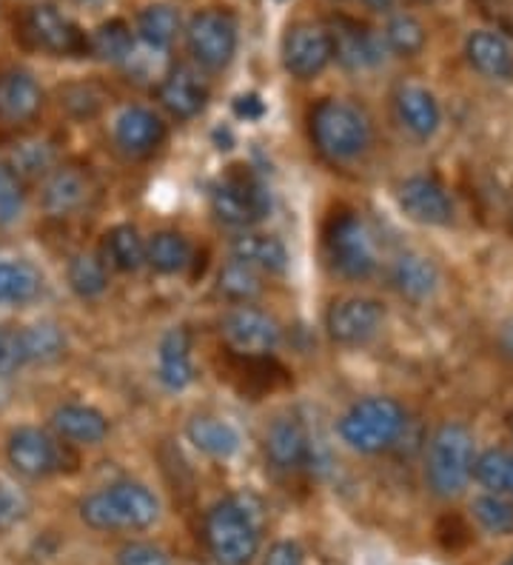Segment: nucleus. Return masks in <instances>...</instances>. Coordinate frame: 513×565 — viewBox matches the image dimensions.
<instances>
[{
	"instance_id": "nucleus-1",
	"label": "nucleus",
	"mask_w": 513,
	"mask_h": 565,
	"mask_svg": "<svg viewBox=\"0 0 513 565\" xmlns=\"http://www.w3.org/2000/svg\"><path fill=\"white\" fill-rule=\"evenodd\" d=\"M205 548L217 565H248L263 543L260 505L248 494H228L205 511Z\"/></svg>"
},
{
	"instance_id": "nucleus-2",
	"label": "nucleus",
	"mask_w": 513,
	"mask_h": 565,
	"mask_svg": "<svg viewBox=\"0 0 513 565\" xmlns=\"http://www.w3.org/2000/svg\"><path fill=\"white\" fill-rule=\"evenodd\" d=\"M77 511L95 531H146L160 520V500L149 486L120 480L83 497Z\"/></svg>"
},
{
	"instance_id": "nucleus-3",
	"label": "nucleus",
	"mask_w": 513,
	"mask_h": 565,
	"mask_svg": "<svg viewBox=\"0 0 513 565\" xmlns=\"http://www.w3.org/2000/svg\"><path fill=\"white\" fill-rule=\"evenodd\" d=\"M311 140L331 163H349L371 146V120L363 109L342 97H325L311 109Z\"/></svg>"
},
{
	"instance_id": "nucleus-4",
	"label": "nucleus",
	"mask_w": 513,
	"mask_h": 565,
	"mask_svg": "<svg viewBox=\"0 0 513 565\" xmlns=\"http://www.w3.org/2000/svg\"><path fill=\"white\" fill-rule=\"evenodd\" d=\"M477 462V440L462 423H445L434 431L425 455V483L431 494L451 500L468 489Z\"/></svg>"
},
{
	"instance_id": "nucleus-5",
	"label": "nucleus",
	"mask_w": 513,
	"mask_h": 565,
	"mask_svg": "<svg viewBox=\"0 0 513 565\" xmlns=\"http://www.w3.org/2000/svg\"><path fill=\"white\" fill-rule=\"evenodd\" d=\"M408 414L391 397H363L351 403L349 412L336 423L340 440L356 455H380L388 451L403 437Z\"/></svg>"
},
{
	"instance_id": "nucleus-6",
	"label": "nucleus",
	"mask_w": 513,
	"mask_h": 565,
	"mask_svg": "<svg viewBox=\"0 0 513 565\" xmlns=\"http://www.w3.org/2000/svg\"><path fill=\"white\" fill-rule=\"evenodd\" d=\"M209 206H212L217 223L246 232L271 212V198H268L266 186H263L257 174L243 169V166H234L232 172L223 174L212 186Z\"/></svg>"
},
{
	"instance_id": "nucleus-7",
	"label": "nucleus",
	"mask_w": 513,
	"mask_h": 565,
	"mask_svg": "<svg viewBox=\"0 0 513 565\" xmlns=\"http://www.w3.org/2000/svg\"><path fill=\"white\" fill-rule=\"evenodd\" d=\"M325 260L334 275L345 280H368L376 271V248L363 217L334 214L325 228Z\"/></svg>"
},
{
	"instance_id": "nucleus-8",
	"label": "nucleus",
	"mask_w": 513,
	"mask_h": 565,
	"mask_svg": "<svg viewBox=\"0 0 513 565\" xmlns=\"http://www.w3.org/2000/svg\"><path fill=\"white\" fill-rule=\"evenodd\" d=\"M239 29L228 9H200L185 26V46L205 72H223L237 55Z\"/></svg>"
},
{
	"instance_id": "nucleus-9",
	"label": "nucleus",
	"mask_w": 513,
	"mask_h": 565,
	"mask_svg": "<svg viewBox=\"0 0 513 565\" xmlns=\"http://www.w3.org/2000/svg\"><path fill=\"white\" fill-rule=\"evenodd\" d=\"M331 61H334V49H331L329 26L314 21L288 26L282 38V66L288 75L297 81H314L329 70Z\"/></svg>"
},
{
	"instance_id": "nucleus-10",
	"label": "nucleus",
	"mask_w": 513,
	"mask_h": 565,
	"mask_svg": "<svg viewBox=\"0 0 513 565\" xmlns=\"http://www.w3.org/2000/svg\"><path fill=\"white\" fill-rule=\"evenodd\" d=\"M9 466L29 480H46L63 469L66 451L55 437L34 426L14 428L7 440Z\"/></svg>"
},
{
	"instance_id": "nucleus-11",
	"label": "nucleus",
	"mask_w": 513,
	"mask_h": 565,
	"mask_svg": "<svg viewBox=\"0 0 513 565\" xmlns=\"http://www.w3.org/2000/svg\"><path fill=\"white\" fill-rule=\"evenodd\" d=\"M26 35L32 43L49 55L57 57H86L89 55V35L77 26L72 18L61 9L41 3V7L29 9L26 14Z\"/></svg>"
},
{
	"instance_id": "nucleus-12",
	"label": "nucleus",
	"mask_w": 513,
	"mask_h": 565,
	"mask_svg": "<svg viewBox=\"0 0 513 565\" xmlns=\"http://www.w3.org/2000/svg\"><path fill=\"white\" fill-rule=\"evenodd\" d=\"M385 309L371 297H345L325 315V331L336 345H365L383 331Z\"/></svg>"
},
{
	"instance_id": "nucleus-13",
	"label": "nucleus",
	"mask_w": 513,
	"mask_h": 565,
	"mask_svg": "<svg viewBox=\"0 0 513 565\" xmlns=\"http://www.w3.org/2000/svg\"><path fill=\"white\" fill-rule=\"evenodd\" d=\"M223 338L234 352L260 358V354H271L282 343V329L268 311L248 303L234 306L223 318Z\"/></svg>"
},
{
	"instance_id": "nucleus-14",
	"label": "nucleus",
	"mask_w": 513,
	"mask_h": 565,
	"mask_svg": "<svg viewBox=\"0 0 513 565\" xmlns=\"http://www.w3.org/2000/svg\"><path fill=\"white\" fill-rule=\"evenodd\" d=\"M329 32L331 49H334V61L351 72L374 70V66H380V63L385 61V55H388L383 35H376L374 29L351 21V18H334Z\"/></svg>"
},
{
	"instance_id": "nucleus-15",
	"label": "nucleus",
	"mask_w": 513,
	"mask_h": 565,
	"mask_svg": "<svg viewBox=\"0 0 513 565\" xmlns=\"http://www.w3.org/2000/svg\"><path fill=\"white\" fill-rule=\"evenodd\" d=\"M397 203L408 221L419 226H448L453 221V201L451 194L445 192L442 183L425 174L403 180L397 192Z\"/></svg>"
},
{
	"instance_id": "nucleus-16",
	"label": "nucleus",
	"mask_w": 513,
	"mask_h": 565,
	"mask_svg": "<svg viewBox=\"0 0 513 565\" xmlns=\"http://www.w3.org/2000/svg\"><path fill=\"white\" fill-rule=\"evenodd\" d=\"M95 194V180L81 166H55L46 174L41 203L49 217H72L89 206Z\"/></svg>"
},
{
	"instance_id": "nucleus-17",
	"label": "nucleus",
	"mask_w": 513,
	"mask_h": 565,
	"mask_svg": "<svg viewBox=\"0 0 513 565\" xmlns=\"http://www.w3.org/2000/svg\"><path fill=\"white\" fill-rule=\"evenodd\" d=\"M209 83L192 66H171L158 83V100L171 118L192 120L209 104Z\"/></svg>"
},
{
	"instance_id": "nucleus-18",
	"label": "nucleus",
	"mask_w": 513,
	"mask_h": 565,
	"mask_svg": "<svg viewBox=\"0 0 513 565\" xmlns=\"http://www.w3.org/2000/svg\"><path fill=\"white\" fill-rule=\"evenodd\" d=\"M43 109V89L29 70L12 66L0 72V120L21 126L34 120Z\"/></svg>"
},
{
	"instance_id": "nucleus-19",
	"label": "nucleus",
	"mask_w": 513,
	"mask_h": 565,
	"mask_svg": "<svg viewBox=\"0 0 513 565\" xmlns=\"http://www.w3.org/2000/svg\"><path fill=\"white\" fill-rule=\"evenodd\" d=\"M165 140V124L158 111L129 106L115 120V143L129 158H146Z\"/></svg>"
},
{
	"instance_id": "nucleus-20",
	"label": "nucleus",
	"mask_w": 513,
	"mask_h": 565,
	"mask_svg": "<svg viewBox=\"0 0 513 565\" xmlns=\"http://www.w3.org/2000/svg\"><path fill=\"white\" fill-rule=\"evenodd\" d=\"M266 455L274 469L300 471L311 462V435L297 417H277L266 431Z\"/></svg>"
},
{
	"instance_id": "nucleus-21",
	"label": "nucleus",
	"mask_w": 513,
	"mask_h": 565,
	"mask_svg": "<svg viewBox=\"0 0 513 565\" xmlns=\"http://www.w3.org/2000/svg\"><path fill=\"white\" fill-rule=\"evenodd\" d=\"M52 428L66 446H97L109 435L106 414L86 403H63L52 414Z\"/></svg>"
},
{
	"instance_id": "nucleus-22",
	"label": "nucleus",
	"mask_w": 513,
	"mask_h": 565,
	"mask_svg": "<svg viewBox=\"0 0 513 565\" xmlns=\"http://www.w3.org/2000/svg\"><path fill=\"white\" fill-rule=\"evenodd\" d=\"M466 57L473 70L491 81H513V43L502 32L477 29L466 41Z\"/></svg>"
},
{
	"instance_id": "nucleus-23",
	"label": "nucleus",
	"mask_w": 513,
	"mask_h": 565,
	"mask_svg": "<svg viewBox=\"0 0 513 565\" xmlns=\"http://www.w3.org/2000/svg\"><path fill=\"white\" fill-rule=\"evenodd\" d=\"M158 380L169 392H183L194 383L192 334L189 329H169L160 340Z\"/></svg>"
},
{
	"instance_id": "nucleus-24",
	"label": "nucleus",
	"mask_w": 513,
	"mask_h": 565,
	"mask_svg": "<svg viewBox=\"0 0 513 565\" xmlns=\"http://www.w3.org/2000/svg\"><path fill=\"white\" fill-rule=\"evenodd\" d=\"M391 282L394 289L410 300V303H425L431 300L439 289V269L434 266L431 257L417 255V252H405L391 266Z\"/></svg>"
},
{
	"instance_id": "nucleus-25",
	"label": "nucleus",
	"mask_w": 513,
	"mask_h": 565,
	"mask_svg": "<svg viewBox=\"0 0 513 565\" xmlns=\"http://www.w3.org/2000/svg\"><path fill=\"white\" fill-rule=\"evenodd\" d=\"M394 109L405 129L419 140H428L437 135L439 124H442V111H439L437 97L423 86H403L394 97Z\"/></svg>"
},
{
	"instance_id": "nucleus-26",
	"label": "nucleus",
	"mask_w": 513,
	"mask_h": 565,
	"mask_svg": "<svg viewBox=\"0 0 513 565\" xmlns=\"http://www.w3.org/2000/svg\"><path fill=\"white\" fill-rule=\"evenodd\" d=\"M185 437H189V443L197 451L214 457V460H228V457H234L239 451V443H243L237 428L228 420H223V417H214V414H197V417H192L189 426H185Z\"/></svg>"
},
{
	"instance_id": "nucleus-27",
	"label": "nucleus",
	"mask_w": 513,
	"mask_h": 565,
	"mask_svg": "<svg viewBox=\"0 0 513 565\" xmlns=\"http://www.w3.org/2000/svg\"><path fill=\"white\" fill-rule=\"evenodd\" d=\"M232 257L252 266L254 271H268V275H282L288 269V248L280 237L263 235V232H243L234 237Z\"/></svg>"
},
{
	"instance_id": "nucleus-28",
	"label": "nucleus",
	"mask_w": 513,
	"mask_h": 565,
	"mask_svg": "<svg viewBox=\"0 0 513 565\" xmlns=\"http://www.w3.org/2000/svg\"><path fill=\"white\" fill-rule=\"evenodd\" d=\"M194 260L192 243L185 241L180 232H158L146 243V263L158 275H183Z\"/></svg>"
},
{
	"instance_id": "nucleus-29",
	"label": "nucleus",
	"mask_w": 513,
	"mask_h": 565,
	"mask_svg": "<svg viewBox=\"0 0 513 565\" xmlns=\"http://www.w3.org/2000/svg\"><path fill=\"white\" fill-rule=\"evenodd\" d=\"M43 291V275L26 260H0V306H26Z\"/></svg>"
},
{
	"instance_id": "nucleus-30",
	"label": "nucleus",
	"mask_w": 513,
	"mask_h": 565,
	"mask_svg": "<svg viewBox=\"0 0 513 565\" xmlns=\"http://www.w3.org/2000/svg\"><path fill=\"white\" fill-rule=\"evenodd\" d=\"M103 260L115 266L117 271H137L146 266V241L135 226L120 223L109 228L103 237Z\"/></svg>"
},
{
	"instance_id": "nucleus-31",
	"label": "nucleus",
	"mask_w": 513,
	"mask_h": 565,
	"mask_svg": "<svg viewBox=\"0 0 513 565\" xmlns=\"http://www.w3.org/2000/svg\"><path fill=\"white\" fill-rule=\"evenodd\" d=\"M68 286L83 300H95L103 291L109 289V263L103 260L100 255H92V252H81V255L72 257L68 263Z\"/></svg>"
},
{
	"instance_id": "nucleus-32",
	"label": "nucleus",
	"mask_w": 513,
	"mask_h": 565,
	"mask_svg": "<svg viewBox=\"0 0 513 565\" xmlns=\"http://www.w3.org/2000/svg\"><path fill=\"white\" fill-rule=\"evenodd\" d=\"M137 38L131 35V26L120 18H111V21L100 23V26L92 32L89 38V55H95L97 61L106 63H120L124 66L126 57L131 55Z\"/></svg>"
},
{
	"instance_id": "nucleus-33",
	"label": "nucleus",
	"mask_w": 513,
	"mask_h": 565,
	"mask_svg": "<svg viewBox=\"0 0 513 565\" xmlns=\"http://www.w3.org/2000/svg\"><path fill=\"white\" fill-rule=\"evenodd\" d=\"M180 32V14L169 3H151L137 18V41L149 43L154 49H165L174 43Z\"/></svg>"
},
{
	"instance_id": "nucleus-34",
	"label": "nucleus",
	"mask_w": 513,
	"mask_h": 565,
	"mask_svg": "<svg viewBox=\"0 0 513 565\" xmlns=\"http://www.w3.org/2000/svg\"><path fill=\"white\" fill-rule=\"evenodd\" d=\"M217 291L226 297L228 303H237V306L254 303L263 291L260 271H254L252 266H246V263H239L232 257V260L220 269Z\"/></svg>"
},
{
	"instance_id": "nucleus-35",
	"label": "nucleus",
	"mask_w": 513,
	"mask_h": 565,
	"mask_svg": "<svg viewBox=\"0 0 513 565\" xmlns=\"http://www.w3.org/2000/svg\"><path fill=\"white\" fill-rule=\"evenodd\" d=\"M23 334V349H26V363H55L66 352V334L57 323H34L21 329Z\"/></svg>"
},
{
	"instance_id": "nucleus-36",
	"label": "nucleus",
	"mask_w": 513,
	"mask_h": 565,
	"mask_svg": "<svg viewBox=\"0 0 513 565\" xmlns=\"http://www.w3.org/2000/svg\"><path fill=\"white\" fill-rule=\"evenodd\" d=\"M473 520L482 531L493 534V537H507L513 534V500L505 494H493L485 491L471 503Z\"/></svg>"
},
{
	"instance_id": "nucleus-37",
	"label": "nucleus",
	"mask_w": 513,
	"mask_h": 565,
	"mask_svg": "<svg viewBox=\"0 0 513 565\" xmlns=\"http://www.w3.org/2000/svg\"><path fill=\"white\" fill-rule=\"evenodd\" d=\"M383 41L388 52L399 57H417L419 52L425 49V26L414 18V14H394L388 23H385V32H383Z\"/></svg>"
},
{
	"instance_id": "nucleus-38",
	"label": "nucleus",
	"mask_w": 513,
	"mask_h": 565,
	"mask_svg": "<svg viewBox=\"0 0 513 565\" xmlns=\"http://www.w3.org/2000/svg\"><path fill=\"white\" fill-rule=\"evenodd\" d=\"M55 146L49 143V140H26L12 152V169L18 172V178L26 183V180H38L46 178L52 169H55Z\"/></svg>"
},
{
	"instance_id": "nucleus-39",
	"label": "nucleus",
	"mask_w": 513,
	"mask_h": 565,
	"mask_svg": "<svg viewBox=\"0 0 513 565\" xmlns=\"http://www.w3.org/2000/svg\"><path fill=\"white\" fill-rule=\"evenodd\" d=\"M26 209V183L9 163H0V228L12 226Z\"/></svg>"
},
{
	"instance_id": "nucleus-40",
	"label": "nucleus",
	"mask_w": 513,
	"mask_h": 565,
	"mask_svg": "<svg viewBox=\"0 0 513 565\" xmlns=\"http://www.w3.org/2000/svg\"><path fill=\"white\" fill-rule=\"evenodd\" d=\"M507 469H511V455L502 448H488L473 462V480L485 491L493 494H505Z\"/></svg>"
},
{
	"instance_id": "nucleus-41",
	"label": "nucleus",
	"mask_w": 513,
	"mask_h": 565,
	"mask_svg": "<svg viewBox=\"0 0 513 565\" xmlns=\"http://www.w3.org/2000/svg\"><path fill=\"white\" fill-rule=\"evenodd\" d=\"M165 49H154L149 43L137 41L135 49H131V55L124 61V70L129 72L135 81H163L165 70Z\"/></svg>"
},
{
	"instance_id": "nucleus-42",
	"label": "nucleus",
	"mask_w": 513,
	"mask_h": 565,
	"mask_svg": "<svg viewBox=\"0 0 513 565\" xmlns=\"http://www.w3.org/2000/svg\"><path fill=\"white\" fill-rule=\"evenodd\" d=\"M103 106V92L95 83H72L61 89V109H66L72 118H92Z\"/></svg>"
},
{
	"instance_id": "nucleus-43",
	"label": "nucleus",
	"mask_w": 513,
	"mask_h": 565,
	"mask_svg": "<svg viewBox=\"0 0 513 565\" xmlns=\"http://www.w3.org/2000/svg\"><path fill=\"white\" fill-rule=\"evenodd\" d=\"M26 365V349H23L21 329L0 326V377H9Z\"/></svg>"
},
{
	"instance_id": "nucleus-44",
	"label": "nucleus",
	"mask_w": 513,
	"mask_h": 565,
	"mask_svg": "<svg viewBox=\"0 0 513 565\" xmlns=\"http://www.w3.org/2000/svg\"><path fill=\"white\" fill-rule=\"evenodd\" d=\"M117 565H174L169 552H163L160 545L154 543H126L120 545V552H117Z\"/></svg>"
},
{
	"instance_id": "nucleus-45",
	"label": "nucleus",
	"mask_w": 513,
	"mask_h": 565,
	"mask_svg": "<svg viewBox=\"0 0 513 565\" xmlns=\"http://www.w3.org/2000/svg\"><path fill=\"white\" fill-rule=\"evenodd\" d=\"M263 565H306V554H302V548L295 540H280V543H274L268 548Z\"/></svg>"
},
{
	"instance_id": "nucleus-46",
	"label": "nucleus",
	"mask_w": 513,
	"mask_h": 565,
	"mask_svg": "<svg viewBox=\"0 0 513 565\" xmlns=\"http://www.w3.org/2000/svg\"><path fill=\"white\" fill-rule=\"evenodd\" d=\"M234 115L243 120H260L266 115V104L260 100V95L248 92V95H239L234 100Z\"/></svg>"
},
{
	"instance_id": "nucleus-47",
	"label": "nucleus",
	"mask_w": 513,
	"mask_h": 565,
	"mask_svg": "<svg viewBox=\"0 0 513 565\" xmlns=\"http://www.w3.org/2000/svg\"><path fill=\"white\" fill-rule=\"evenodd\" d=\"M500 345H502V352H505V358L513 360V315L505 320V326H502Z\"/></svg>"
},
{
	"instance_id": "nucleus-48",
	"label": "nucleus",
	"mask_w": 513,
	"mask_h": 565,
	"mask_svg": "<svg viewBox=\"0 0 513 565\" xmlns=\"http://www.w3.org/2000/svg\"><path fill=\"white\" fill-rule=\"evenodd\" d=\"M12 511H14L12 497H9L7 491L0 489V529H3V525L9 523V518H12Z\"/></svg>"
},
{
	"instance_id": "nucleus-49",
	"label": "nucleus",
	"mask_w": 513,
	"mask_h": 565,
	"mask_svg": "<svg viewBox=\"0 0 513 565\" xmlns=\"http://www.w3.org/2000/svg\"><path fill=\"white\" fill-rule=\"evenodd\" d=\"M365 7L368 9H374V12H391V9H394V3H397V0H363Z\"/></svg>"
},
{
	"instance_id": "nucleus-50",
	"label": "nucleus",
	"mask_w": 513,
	"mask_h": 565,
	"mask_svg": "<svg viewBox=\"0 0 513 565\" xmlns=\"http://www.w3.org/2000/svg\"><path fill=\"white\" fill-rule=\"evenodd\" d=\"M505 497L513 500V455H511V469H507V483H505Z\"/></svg>"
},
{
	"instance_id": "nucleus-51",
	"label": "nucleus",
	"mask_w": 513,
	"mask_h": 565,
	"mask_svg": "<svg viewBox=\"0 0 513 565\" xmlns=\"http://www.w3.org/2000/svg\"><path fill=\"white\" fill-rule=\"evenodd\" d=\"M7 377H0V408H3V403H7V383H3Z\"/></svg>"
},
{
	"instance_id": "nucleus-52",
	"label": "nucleus",
	"mask_w": 513,
	"mask_h": 565,
	"mask_svg": "<svg viewBox=\"0 0 513 565\" xmlns=\"http://www.w3.org/2000/svg\"><path fill=\"white\" fill-rule=\"evenodd\" d=\"M502 565H513V554H511V557H507V559H505V563H502Z\"/></svg>"
}]
</instances>
